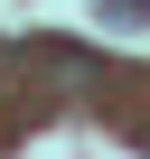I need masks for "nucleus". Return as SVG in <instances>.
Here are the masks:
<instances>
[{
  "label": "nucleus",
  "mask_w": 150,
  "mask_h": 159,
  "mask_svg": "<svg viewBox=\"0 0 150 159\" xmlns=\"http://www.w3.org/2000/svg\"><path fill=\"white\" fill-rule=\"evenodd\" d=\"M141 10H150V0H141Z\"/></svg>",
  "instance_id": "1"
}]
</instances>
